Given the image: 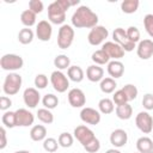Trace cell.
<instances>
[{
	"label": "cell",
	"instance_id": "cell-1",
	"mask_svg": "<svg viewBox=\"0 0 153 153\" xmlns=\"http://www.w3.org/2000/svg\"><path fill=\"white\" fill-rule=\"evenodd\" d=\"M72 25L76 29H92L98 24V16L87 6H79L72 16Z\"/></svg>",
	"mask_w": 153,
	"mask_h": 153
},
{
	"label": "cell",
	"instance_id": "cell-2",
	"mask_svg": "<svg viewBox=\"0 0 153 153\" xmlns=\"http://www.w3.org/2000/svg\"><path fill=\"white\" fill-rule=\"evenodd\" d=\"M22 76L18 73L11 72L5 76L4 80V85H2V91L7 96H14L19 92L20 87H22Z\"/></svg>",
	"mask_w": 153,
	"mask_h": 153
},
{
	"label": "cell",
	"instance_id": "cell-3",
	"mask_svg": "<svg viewBox=\"0 0 153 153\" xmlns=\"http://www.w3.org/2000/svg\"><path fill=\"white\" fill-rule=\"evenodd\" d=\"M23 66H24V60L20 55L17 54H5L0 59V67L4 71H8L10 73L20 69Z\"/></svg>",
	"mask_w": 153,
	"mask_h": 153
},
{
	"label": "cell",
	"instance_id": "cell-4",
	"mask_svg": "<svg viewBox=\"0 0 153 153\" xmlns=\"http://www.w3.org/2000/svg\"><path fill=\"white\" fill-rule=\"evenodd\" d=\"M73 41H74V29L68 24L61 25V27L59 29V33H57L59 48L60 49H67L72 45Z\"/></svg>",
	"mask_w": 153,
	"mask_h": 153
},
{
	"label": "cell",
	"instance_id": "cell-5",
	"mask_svg": "<svg viewBox=\"0 0 153 153\" xmlns=\"http://www.w3.org/2000/svg\"><path fill=\"white\" fill-rule=\"evenodd\" d=\"M112 38H114V42L120 44L124 51H133L134 48L136 47L135 43H133L128 36H127V31L123 29V27H116L112 32Z\"/></svg>",
	"mask_w": 153,
	"mask_h": 153
},
{
	"label": "cell",
	"instance_id": "cell-6",
	"mask_svg": "<svg viewBox=\"0 0 153 153\" xmlns=\"http://www.w3.org/2000/svg\"><path fill=\"white\" fill-rule=\"evenodd\" d=\"M50 82L54 90L59 93H63L69 87V80L68 76H66L61 71H54L50 75Z\"/></svg>",
	"mask_w": 153,
	"mask_h": 153
},
{
	"label": "cell",
	"instance_id": "cell-7",
	"mask_svg": "<svg viewBox=\"0 0 153 153\" xmlns=\"http://www.w3.org/2000/svg\"><path fill=\"white\" fill-rule=\"evenodd\" d=\"M48 18L50 23L61 25L66 20V11L57 4V1H54L48 6Z\"/></svg>",
	"mask_w": 153,
	"mask_h": 153
},
{
	"label": "cell",
	"instance_id": "cell-8",
	"mask_svg": "<svg viewBox=\"0 0 153 153\" xmlns=\"http://www.w3.org/2000/svg\"><path fill=\"white\" fill-rule=\"evenodd\" d=\"M108 36H109L108 29L103 25H97L90 30L87 41L91 45H99L108 38Z\"/></svg>",
	"mask_w": 153,
	"mask_h": 153
},
{
	"label": "cell",
	"instance_id": "cell-9",
	"mask_svg": "<svg viewBox=\"0 0 153 153\" xmlns=\"http://www.w3.org/2000/svg\"><path fill=\"white\" fill-rule=\"evenodd\" d=\"M135 124L143 134H149L153 130V117L147 111H141L135 117Z\"/></svg>",
	"mask_w": 153,
	"mask_h": 153
},
{
	"label": "cell",
	"instance_id": "cell-10",
	"mask_svg": "<svg viewBox=\"0 0 153 153\" xmlns=\"http://www.w3.org/2000/svg\"><path fill=\"white\" fill-rule=\"evenodd\" d=\"M74 137H75V139L82 145V147H84V146L87 145L90 141H92V140L96 137V135H94V133H93L88 127L81 124V126H78V127L74 129Z\"/></svg>",
	"mask_w": 153,
	"mask_h": 153
},
{
	"label": "cell",
	"instance_id": "cell-11",
	"mask_svg": "<svg viewBox=\"0 0 153 153\" xmlns=\"http://www.w3.org/2000/svg\"><path fill=\"white\" fill-rule=\"evenodd\" d=\"M80 118L86 124L96 126L100 122V112L93 108H82L80 111Z\"/></svg>",
	"mask_w": 153,
	"mask_h": 153
},
{
	"label": "cell",
	"instance_id": "cell-12",
	"mask_svg": "<svg viewBox=\"0 0 153 153\" xmlns=\"http://www.w3.org/2000/svg\"><path fill=\"white\" fill-rule=\"evenodd\" d=\"M53 35V27L50 22L48 20H41L38 22L37 26H36V36L39 41L42 42H48L51 38Z\"/></svg>",
	"mask_w": 153,
	"mask_h": 153
},
{
	"label": "cell",
	"instance_id": "cell-13",
	"mask_svg": "<svg viewBox=\"0 0 153 153\" xmlns=\"http://www.w3.org/2000/svg\"><path fill=\"white\" fill-rule=\"evenodd\" d=\"M23 99H24V103H25L26 106H29L30 109H33L38 105V103L41 100V94H39L37 88L27 87V88L24 90Z\"/></svg>",
	"mask_w": 153,
	"mask_h": 153
},
{
	"label": "cell",
	"instance_id": "cell-14",
	"mask_svg": "<svg viewBox=\"0 0 153 153\" xmlns=\"http://www.w3.org/2000/svg\"><path fill=\"white\" fill-rule=\"evenodd\" d=\"M102 49L109 55L110 59H114V60L122 59L124 56V53H126L123 50V48L120 44L115 43V42H105V43H103Z\"/></svg>",
	"mask_w": 153,
	"mask_h": 153
},
{
	"label": "cell",
	"instance_id": "cell-15",
	"mask_svg": "<svg viewBox=\"0 0 153 153\" xmlns=\"http://www.w3.org/2000/svg\"><path fill=\"white\" fill-rule=\"evenodd\" d=\"M136 54L141 60H148L153 56V41L142 39L136 47Z\"/></svg>",
	"mask_w": 153,
	"mask_h": 153
},
{
	"label": "cell",
	"instance_id": "cell-16",
	"mask_svg": "<svg viewBox=\"0 0 153 153\" xmlns=\"http://www.w3.org/2000/svg\"><path fill=\"white\" fill-rule=\"evenodd\" d=\"M68 102L73 108H82L86 104V96L80 88H72L68 92Z\"/></svg>",
	"mask_w": 153,
	"mask_h": 153
},
{
	"label": "cell",
	"instance_id": "cell-17",
	"mask_svg": "<svg viewBox=\"0 0 153 153\" xmlns=\"http://www.w3.org/2000/svg\"><path fill=\"white\" fill-rule=\"evenodd\" d=\"M16 120H17V127H29L33 124L35 116L27 109L22 108L16 110Z\"/></svg>",
	"mask_w": 153,
	"mask_h": 153
},
{
	"label": "cell",
	"instance_id": "cell-18",
	"mask_svg": "<svg viewBox=\"0 0 153 153\" xmlns=\"http://www.w3.org/2000/svg\"><path fill=\"white\" fill-rule=\"evenodd\" d=\"M127 141H128V134L123 129H115L110 134V143L115 148H120V147L126 146Z\"/></svg>",
	"mask_w": 153,
	"mask_h": 153
},
{
	"label": "cell",
	"instance_id": "cell-19",
	"mask_svg": "<svg viewBox=\"0 0 153 153\" xmlns=\"http://www.w3.org/2000/svg\"><path fill=\"white\" fill-rule=\"evenodd\" d=\"M104 76V69L98 65H91L86 69V78L92 82L102 81Z\"/></svg>",
	"mask_w": 153,
	"mask_h": 153
},
{
	"label": "cell",
	"instance_id": "cell-20",
	"mask_svg": "<svg viewBox=\"0 0 153 153\" xmlns=\"http://www.w3.org/2000/svg\"><path fill=\"white\" fill-rule=\"evenodd\" d=\"M108 73L112 79L121 78L124 73V65L118 60H112L108 63Z\"/></svg>",
	"mask_w": 153,
	"mask_h": 153
},
{
	"label": "cell",
	"instance_id": "cell-21",
	"mask_svg": "<svg viewBox=\"0 0 153 153\" xmlns=\"http://www.w3.org/2000/svg\"><path fill=\"white\" fill-rule=\"evenodd\" d=\"M30 137L32 141H44L47 139V128L42 124H36L30 130Z\"/></svg>",
	"mask_w": 153,
	"mask_h": 153
},
{
	"label": "cell",
	"instance_id": "cell-22",
	"mask_svg": "<svg viewBox=\"0 0 153 153\" xmlns=\"http://www.w3.org/2000/svg\"><path fill=\"white\" fill-rule=\"evenodd\" d=\"M136 148L140 153H149L153 151V140L148 136H141L136 141Z\"/></svg>",
	"mask_w": 153,
	"mask_h": 153
},
{
	"label": "cell",
	"instance_id": "cell-23",
	"mask_svg": "<svg viewBox=\"0 0 153 153\" xmlns=\"http://www.w3.org/2000/svg\"><path fill=\"white\" fill-rule=\"evenodd\" d=\"M84 71L81 67L79 66H71L67 69V76L69 80L74 81V82H80L84 79Z\"/></svg>",
	"mask_w": 153,
	"mask_h": 153
},
{
	"label": "cell",
	"instance_id": "cell-24",
	"mask_svg": "<svg viewBox=\"0 0 153 153\" xmlns=\"http://www.w3.org/2000/svg\"><path fill=\"white\" fill-rule=\"evenodd\" d=\"M115 112H116V116L120 120H129L133 115V108H131L130 104L126 103L123 105H117Z\"/></svg>",
	"mask_w": 153,
	"mask_h": 153
},
{
	"label": "cell",
	"instance_id": "cell-25",
	"mask_svg": "<svg viewBox=\"0 0 153 153\" xmlns=\"http://www.w3.org/2000/svg\"><path fill=\"white\" fill-rule=\"evenodd\" d=\"M20 22L25 27H31L36 24V13H33L31 10H25L20 14Z\"/></svg>",
	"mask_w": 153,
	"mask_h": 153
},
{
	"label": "cell",
	"instance_id": "cell-26",
	"mask_svg": "<svg viewBox=\"0 0 153 153\" xmlns=\"http://www.w3.org/2000/svg\"><path fill=\"white\" fill-rule=\"evenodd\" d=\"M115 103L112 102V99L110 98H102L98 103V109H99V112L100 114H104V115H109L111 114L114 110H115Z\"/></svg>",
	"mask_w": 153,
	"mask_h": 153
},
{
	"label": "cell",
	"instance_id": "cell-27",
	"mask_svg": "<svg viewBox=\"0 0 153 153\" xmlns=\"http://www.w3.org/2000/svg\"><path fill=\"white\" fill-rule=\"evenodd\" d=\"M116 86H117V82H116L115 79H112V78H103V80H102L100 84H99L100 91H102L103 93H106V94L112 93V92L115 91Z\"/></svg>",
	"mask_w": 153,
	"mask_h": 153
},
{
	"label": "cell",
	"instance_id": "cell-28",
	"mask_svg": "<svg viewBox=\"0 0 153 153\" xmlns=\"http://www.w3.org/2000/svg\"><path fill=\"white\" fill-rule=\"evenodd\" d=\"M139 5H140L139 0H124L121 2V10L123 13L131 14L137 11Z\"/></svg>",
	"mask_w": 153,
	"mask_h": 153
},
{
	"label": "cell",
	"instance_id": "cell-29",
	"mask_svg": "<svg viewBox=\"0 0 153 153\" xmlns=\"http://www.w3.org/2000/svg\"><path fill=\"white\" fill-rule=\"evenodd\" d=\"M91 60L96 63V65H105V63H109L110 62V57L109 55L103 50V49H99V50H96L92 56H91Z\"/></svg>",
	"mask_w": 153,
	"mask_h": 153
},
{
	"label": "cell",
	"instance_id": "cell-30",
	"mask_svg": "<svg viewBox=\"0 0 153 153\" xmlns=\"http://www.w3.org/2000/svg\"><path fill=\"white\" fill-rule=\"evenodd\" d=\"M71 60L67 55L65 54H60L54 59V66L57 68V71H63V69H68L71 66Z\"/></svg>",
	"mask_w": 153,
	"mask_h": 153
},
{
	"label": "cell",
	"instance_id": "cell-31",
	"mask_svg": "<svg viewBox=\"0 0 153 153\" xmlns=\"http://www.w3.org/2000/svg\"><path fill=\"white\" fill-rule=\"evenodd\" d=\"M37 118L44 123V124H50L54 122V115L53 112L49 110V109H45V108H42V109H38L37 110Z\"/></svg>",
	"mask_w": 153,
	"mask_h": 153
},
{
	"label": "cell",
	"instance_id": "cell-32",
	"mask_svg": "<svg viewBox=\"0 0 153 153\" xmlns=\"http://www.w3.org/2000/svg\"><path fill=\"white\" fill-rule=\"evenodd\" d=\"M1 122L6 128H14L17 127V120H16V111H5Z\"/></svg>",
	"mask_w": 153,
	"mask_h": 153
},
{
	"label": "cell",
	"instance_id": "cell-33",
	"mask_svg": "<svg viewBox=\"0 0 153 153\" xmlns=\"http://www.w3.org/2000/svg\"><path fill=\"white\" fill-rule=\"evenodd\" d=\"M33 31L29 27H24L18 33V41L22 44H30L33 41Z\"/></svg>",
	"mask_w": 153,
	"mask_h": 153
},
{
	"label": "cell",
	"instance_id": "cell-34",
	"mask_svg": "<svg viewBox=\"0 0 153 153\" xmlns=\"http://www.w3.org/2000/svg\"><path fill=\"white\" fill-rule=\"evenodd\" d=\"M42 104L44 105L45 109H49V110L55 109L59 105V98H57V96H55L53 93H47L42 98Z\"/></svg>",
	"mask_w": 153,
	"mask_h": 153
},
{
	"label": "cell",
	"instance_id": "cell-35",
	"mask_svg": "<svg viewBox=\"0 0 153 153\" xmlns=\"http://www.w3.org/2000/svg\"><path fill=\"white\" fill-rule=\"evenodd\" d=\"M57 141H59V145H60L61 147L68 148V147H71V146L73 145L74 137H73V135L69 134V133H61V134L59 135Z\"/></svg>",
	"mask_w": 153,
	"mask_h": 153
},
{
	"label": "cell",
	"instance_id": "cell-36",
	"mask_svg": "<svg viewBox=\"0 0 153 153\" xmlns=\"http://www.w3.org/2000/svg\"><path fill=\"white\" fill-rule=\"evenodd\" d=\"M59 141L54 137H47L44 141H43V148L44 151H47L48 153H54L57 151L59 148Z\"/></svg>",
	"mask_w": 153,
	"mask_h": 153
},
{
	"label": "cell",
	"instance_id": "cell-37",
	"mask_svg": "<svg viewBox=\"0 0 153 153\" xmlns=\"http://www.w3.org/2000/svg\"><path fill=\"white\" fill-rule=\"evenodd\" d=\"M112 102H114L116 105H123V104L128 103L129 100H128V97H127V94L124 93V91L121 88V90L115 91V93H114V96H112Z\"/></svg>",
	"mask_w": 153,
	"mask_h": 153
},
{
	"label": "cell",
	"instance_id": "cell-38",
	"mask_svg": "<svg viewBox=\"0 0 153 153\" xmlns=\"http://www.w3.org/2000/svg\"><path fill=\"white\" fill-rule=\"evenodd\" d=\"M122 90H123V91H124V93L127 94V97H128V100H129V102H130V100H134V99L137 97L139 91H137L136 86H135V85H133V84H127V85H124V86L122 87Z\"/></svg>",
	"mask_w": 153,
	"mask_h": 153
},
{
	"label": "cell",
	"instance_id": "cell-39",
	"mask_svg": "<svg viewBox=\"0 0 153 153\" xmlns=\"http://www.w3.org/2000/svg\"><path fill=\"white\" fill-rule=\"evenodd\" d=\"M127 36H128V38L133 42V43H137V42H140V31H139V29L136 27V26H129L127 30Z\"/></svg>",
	"mask_w": 153,
	"mask_h": 153
},
{
	"label": "cell",
	"instance_id": "cell-40",
	"mask_svg": "<svg viewBox=\"0 0 153 153\" xmlns=\"http://www.w3.org/2000/svg\"><path fill=\"white\" fill-rule=\"evenodd\" d=\"M143 26L146 29V32L149 35V37L153 38V14L148 13L143 17Z\"/></svg>",
	"mask_w": 153,
	"mask_h": 153
},
{
	"label": "cell",
	"instance_id": "cell-41",
	"mask_svg": "<svg viewBox=\"0 0 153 153\" xmlns=\"http://www.w3.org/2000/svg\"><path fill=\"white\" fill-rule=\"evenodd\" d=\"M35 86L38 90H43L48 86V76L45 74H37L35 76Z\"/></svg>",
	"mask_w": 153,
	"mask_h": 153
},
{
	"label": "cell",
	"instance_id": "cell-42",
	"mask_svg": "<svg viewBox=\"0 0 153 153\" xmlns=\"http://www.w3.org/2000/svg\"><path fill=\"white\" fill-rule=\"evenodd\" d=\"M84 149L86 152H88V153H96V152H98L100 149V142H99V140L97 137H94L92 141H90L87 145L84 146Z\"/></svg>",
	"mask_w": 153,
	"mask_h": 153
},
{
	"label": "cell",
	"instance_id": "cell-43",
	"mask_svg": "<svg viewBox=\"0 0 153 153\" xmlns=\"http://www.w3.org/2000/svg\"><path fill=\"white\" fill-rule=\"evenodd\" d=\"M43 8H44V5L41 0H30L29 1V10H31L36 14L41 13L43 11Z\"/></svg>",
	"mask_w": 153,
	"mask_h": 153
},
{
	"label": "cell",
	"instance_id": "cell-44",
	"mask_svg": "<svg viewBox=\"0 0 153 153\" xmlns=\"http://www.w3.org/2000/svg\"><path fill=\"white\" fill-rule=\"evenodd\" d=\"M142 105L146 110H153V94L146 93L142 98Z\"/></svg>",
	"mask_w": 153,
	"mask_h": 153
},
{
	"label": "cell",
	"instance_id": "cell-45",
	"mask_svg": "<svg viewBox=\"0 0 153 153\" xmlns=\"http://www.w3.org/2000/svg\"><path fill=\"white\" fill-rule=\"evenodd\" d=\"M11 105H12L11 98H8V97H6V96L0 97V110H2V111H8V109L11 108Z\"/></svg>",
	"mask_w": 153,
	"mask_h": 153
},
{
	"label": "cell",
	"instance_id": "cell-46",
	"mask_svg": "<svg viewBox=\"0 0 153 153\" xmlns=\"http://www.w3.org/2000/svg\"><path fill=\"white\" fill-rule=\"evenodd\" d=\"M0 137H1V141H0V149H4L7 145V136H6V129L5 127H1L0 128Z\"/></svg>",
	"mask_w": 153,
	"mask_h": 153
},
{
	"label": "cell",
	"instance_id": "cell-47",
	"mask_svg": "<svg viewBox=\"0 0 153 153\" xmlns=\"http://www.w3.org/2000/svg\"><path fill=\"white\" fill-rule=\"evenodd\" d=\"M105 153H121V151H118V149H116V148H110V149H108Z\"/></svg>",
	"mask_w": 153,
	"mask_h": 153
},
{
	"label": "cell",
	"instance_id": "cell-48",
	"mask_svg": "<svg viewBox=\"0 0 153 153\" xmlns=\"http://www.w3.org/2000/svg\"><path fill=\"white\" fill-rule=\"evenodd\" d=\"M14 153H31L30 151H25V149H23V151H17V152H14Z\"/></svg>",
	"mask_w": 153,
	"mask_h": 153
},
{
	"label": "cell",
	"instance_id": "cell-49",
	"mask_svg": "<svg viewBox=\"0 0 153 153\" xmlns=\"http://www.w3.org/2000/svg\"><path fill=\"white\" fill-rule=\"evenodd\" d=\"M149 153H153V151H152V152H149Z\"/></svg>",
	"mask_w": 153,
	"mask_h": 153
},
{
	"label": "cell",
	"instance_id": "cell-50",
	"mask_svg": "<svg viewBox=\"0 0 153 153\" xmlns=\"http://www.w3.org/2000/svg\"><path fill=\"white\" fill-rule=\"evenodd\" d=\"M137 153H140V152H137Z\"/></svg>",
	"mask_w": 153,
	"mask_h": 153
}]
</instances>
